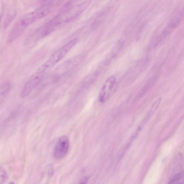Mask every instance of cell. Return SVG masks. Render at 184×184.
<instances>
[{
  "label": "cell",
  "mask_w": 184,
  "mask_h": 184,
  "mask_svg": "<svg viewBox=\"0 0 184 184\" xmlns=\"http://www.w3.org/2000/svg\"><path fill=\"white\" fill-rule=\"evenodd\" d=\"M9 184H15V183H14V182H10V183Z\"/></svg>",
  "instance_id": "obj_11"
},
{
  "label": "cell",
  "mask_w": 184,
  "mask_h": 184,
  "mask_svg": "<svg viewBox=\"0 0 184 184\" xmlns=\"http://www.w3.org/2000/svg\"><path fill=\"white\" fill-rule=\"evenodd\" d=\"M162 100V98H158L157 100L155 101L154 104L151 106L150 110L148 112L147 115H146L144 120H142V122L141 123L140 125L138 127L137 130H136L138 133H139L140 132V131L142 130L143 128L144 127V126L145 125V124L149 120L150 118L153 115L156 111L157 110V109L159 108L160 104H161Z\"/></svg>",
  "instance_id": "obj_6"
},
{
  "label": "cell",
  "mask_w": 184,
  "mask_h": 184,
  "mask_svg": "<svg viewBox=\"0 0 184 184\" xmlns=\"http://www.w3.org/2000/svg\"><path fill=\"white\" fill-rule=\"evenodd\" d=\"M116 82V78L114 76H110L105 82L99 94L98 100L100 103H104L108 100Z\"/></svg>",
  "instance_id": "obj_4"
},
{
  "label": "cell",
  "mask_w": 184,
  "mask_h": 184,
  "mask_svg": "<svg viewBox=\"0 0 184 184\" xmlns=\"http://www.w3.org/2000/svg\"><path fill=\"white\" fill-rule=\"evenodd\" d=\"M58 3V1H49L22 16L16 22L8 35V43L15 41L28 27L50 14Z\"/></svg>",
  "instance_id": "obj_1"
},
{
  "label": "cell",
  "mask_w": 184,
  "mask_h": 184,
  "mask_svg": "<svg viewBox=\"0 0 184 184\" xmlns=\"http://www.w3.org/2000/svg\"><path fill=\"white\" fill-rule=\"evenodd\" d=\"M1 184H3L6 181L8 178V175L7 172L4 168L1 167Z\"/></svg>",
  "instance_id": "obj_10"
},
{
  "label": "cell",
  "mask_w": 184,
  "mask_h": 184,
  "mask_svg": "<svg viewBox=\"0 0 184 184\" xmlns=\"http://www.w3.org/2000/svg\"><path fill=\"white\" fill-rule=\"evenodd\" d=\"M78 39L71 40L56 50L38 69L47 74L51 69L65 57L77 43Z\"/></svg>",
  "instance_id": "obj_2"
},
{
  "label": "cell",
  "mask_w": 184,
  "mask_h": 184,
  "mask_svg": "<svg viewBox=\"0 0 184 184\" xmlns=\"http://www.w3.org/2000/svg\"><path fill=\"white\" fill-rule=\"evenodd\" d=\"M10 83L8 82L5 83L1 85L0 90L1 93V104L4 101L5 98L7 96L10 90Z\"/></svg>",
  "instance_id": "obj_8"
},
{
  "label": "cell",
  "mask_w": 184,
  "mask_h": 184,
  "mask_svg": "<svg viewBox=\"0 0 184 184\" xmlns=\"http://www.w3.org/2000/svg\"><path fill=\"white\" fill-rule=\"evenodd\" d=\"M69 141L67 136H62L59 138L54 151V157L60 159L64 157L69 150Z\"/></svg>",
  "instance_id": "obj_5"
},
{
  "label": "cell",
  "mask_w": 184,
  "mask_h": 184,
  "mask_svg": "<svg viewBox=\"0 0 184 184\" xmlns=\"http://www.w3.org/2000/svg\"><path fill=\"white\" fill-rule=\"evenodd\" d=\"M184 172L177 174L170 180L168 184H184Z\"/></svg>",
  "instance_id": "obj_9"
},
{
  "label": "cell",
  "mask_w": 184,
  "mask_h": 184,
  "mask_svg": "<svg viewBox=\"0 0 184 184\" xmlns=\"http://www.w3.org/2000/svg\"><path fill=\"white\" fill-rule=\"evenodd\" d=\"M16 15V7L15 6H12L8 12V13L4 20V28L6 29L8 28L11 24L12 21H13Z\"/></svg>",
  "instance_id": "obj_7"
},
{
  "label": "cell",
  "mask_w": 184,
  "mask_h": 184,
  "mask_svg": "<svg viewBox=\"0 0 184 184\" xmlns=\"http://www.w3.org/2000/svg\"><path fill=\"white\" fill-rule=\"evenodd\" d=\"M47 75L43 72L37 69L29 78L23 87L21 93V97L25 98L28 96L43 80Z\"/></svg>",
  "instance_id": "obj_3"
}]
</instances>
